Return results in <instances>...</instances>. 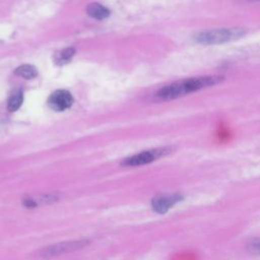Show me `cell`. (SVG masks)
<instances>
[{"label": "cell", "instance_id": "1", "mask_svg": "<svg viewBox=\"0 0 260 260\" xmlns=\"http://www.w3.org/2000/svg\"><path fill=\"white\" fill-rule=\"evenodd\" d=\"M222 80L223 77L218 75H204L181 79L161 87L155 93V96L159 101H172L191 92H196L198 90L216 85L222 82Z\"/></svg>", "mask_w": 260, "mask_h": 260}, {"label": "cell", "instance_id": "2", "mask_svg": "<svg viewBox=\"0 0 260 260\" xmlns=\"http://www.w3.org/2000/svg\"><path fill=\"white\" fill-rule=\"evenodd\" d=\"M246 29L243 27H222L200 31L194 40L202 45H220L244 37Z\"/></svg>", "mask_w": 260, "mask_h": 260}, {"label": "cell", "instance_id": "3", "mask_svg": "<svg viewBox=\"0 0 260 260\" xmlns=\"http://www.w3.org/2000/svg\"><path fill=\"white\" fill-rule=\"evenodd\" d=\"M170 151H171L170 147H159V148H155V149H151V150H145V151L136 153L134 155H131V156L125 158L122 161V165L127 166V167H137V166L146 165V164H149V162L155 160L156 158H158L160 156L168 154Z\"/></svg>", "mask_w": 260, "mask_h": 260}, {"label": "cell", "instance_id": "4", "mask_svg": "<svg viewBox=\"0 0 260 260\" xmlns=\"http://www.w3.org/2000/svg\"><path fill=\"white\" fill-rule=\"evenodd\" d=\"M73 96L65 89H59L54 91L48 99V106L57 112L65 111L69 109L73 104Z\"/></svg>", "mask_w": 260, "mask_h": 260}, {"label": "cell", "instance_id": "5", "mask_svg": "<svg viewBox=\"0 0 260 260\" xmlns=\"http://www.w3.org/2000/svg\"><path fill=\"white\" fill-rule=\"evenodd\" d=\"M86 245L85 241H74V242H67V243H60L50 247H47L43 252H41V256L44 258H51L55 257L64 253L73 252L78 250Z\"/></svg>", "mask_w": 260, "mask_h": 260}, {"label": "cell", "instance_id": "6", "mask_svg": "<svg viewBox=\"0 0 260 260\" xmlns=\"http://www.w3.org/2000/svg\"><path fill=\"white\" fill-rule=\"evenodd\" d=\"M183 199L181 194H159L156 195L152 201V209L157 213H166L172 206Z\"/></svg>", "mask_w": 260, "mask_h": 260}, {"label": "cell", "instance_id": "7", "mask_svg": "<svg viewBox=\"0 0 260 260\" xmlns=\"http://www.w3.org/2000/svg\"><path fill=\"white\" fill-rule=\"evenodd\" d=\"M86 12L87 14L95 19H105L110 15V10L108 8H106L105 6H103L100 3L93 2L90 3L87 7H86Z\"/></svg>", "mask_w": 260, "mask_h": 260}, {"label": "cell", "instance_id": "8", "mask_svg": "<svg viewBox=\"0 0 260 260\" xmlns=\"http://www.w3.org/2000/svg\"><path fill=\"white\" fill-rule=\"evenodd\" d=\"M75 54V49L74 48H65L63 50H61L60 52L56 53L54 56V60L57 64L59 65H64L68 62H70V60L72 59V57Z\"/></svg>", "mask_w": 260, "mask_h": 260}, {"label": "cell", "instance_id": "9", "mask_svg": "<svg viewBox=\"0 0 260 260\" xmlns=\"http://www.w3.org/2000/svg\"><path fill=\"white\" fill-rule=\"evenodd\" d=\"M14 73L18 76L25 78V79H31L38 75L37 69L32 65H29V64H23V65L18 66L14 70Z\"/></svg>", "mask_w": 260, "mask_h": 260}, {"label": "cell", "instance_id": "10", "mask_svg": "<svg viewBox=\"0 0 260 260\" xmlns=\"http://www.w3.org/2000/svg\"><path fill=\"white\" fill-rule=\"evenodd\" d=\"M22 100H23V96H22V93L20 91H16L14 92L8 100V104H7V108L10 112H14L16 110L19 109V107L21 106L22 104Z\"/></svg>", "mask_w": 260, "mask_h": 260}, {"label": "cell", "instance_id": "11", "mask_svg": "<svg viewBox=\"0 0 260 260\" xmlns=\"http://www.w3.org/2000/svg\"><path fill=\"white\" fill-rule=\"evenodd\" d=\"M249 251L253 254H258L260 255V239L253 240L249 245H248Z\"/></svg>", "mask_w": 260, "mask_h": 260}, {"label": "cell", "instance_id": "12", "mask_svg": "<svg viewBox=\"0 0 260 260\" xmlns=\"http://www.w3.org/2000/svg\"><path fill=\"white\" fill-rule=\"evenodd\" d=\"M248 1H250V2H251V1H252V2H254V1H260V0H248Z\"/></svg>", "mask_w": 260, "mask_h": 260}]
</instances>
